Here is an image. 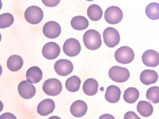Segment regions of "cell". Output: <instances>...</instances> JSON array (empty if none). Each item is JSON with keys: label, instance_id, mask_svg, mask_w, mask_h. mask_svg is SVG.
<instances>
[{"label": "cell", "instance_id": "cell-1", "mask_svg": "<svg viewBox=\"0 0 159 119\" xmlns=\"http://www.w3.org/2000/svg\"><path fill=\"white\" fill-rule=\"evenodd\" d=\"M83 41L85 47L90 50H95L101 46V35L97 30L90 29L87 30L83 36Z\"/></svg>", "mask_w": 159, "mask_h": 119}, {"label": "cell", "instance_id": "cell-2", "mask_svg": "<svg viewBox=\"0 0 159 119\" xmlns=\"http://www.w3.org/2000/svg\"><path fill=\"white\" fill-rule=\"evenodd\" d=\"M115 58L118 63L127 64L131 63L134 57V53L132 48L127 46L120 47L115 51Z\"/></svg>", "mask_w": 159, "mask_h": 119}, {"label": "cell", "instance_id": "cell-3", "mask_svg": "<svg viewBox=\"0 0 159 119\" xmlns=\"http://www.w3.org/2000/svg\"><path fill=\"white\" fill-rule=\"evenodd\" d=\"M108 75L113 81L122 83L128 80L130 76V73L129 70L125 68L114 66L109 69Z\"/></svg>", "mask_w": 159, "mask_h": 119}, {"label": "cell", "instance_id": "cell-4", "mask_svg": "<svg viewBox=\"0 0 159 119\" xmlns=\"http://www.w3.org/2000/svg\"><path fill=\"white\" fill-rule=\"evenodd\" d=\"M25 18L29 23L36 24L42 20L43 13L42 9L36 6H31L28 7L24 13Z\"/></svg>", "mask_w": 159, "mask_h": 119}, {"label": "cell", "instance_id": "cell-5", "mask_svg": "<svg viewBox=\"0 0 159 119\" xmlns=\"http://www.w3.org/2000/svg\"><path fill=\"white\" fill-rule=\"evenodd\" d=\"M42 88L47 95L55 96L60 94L61 91L62 85L58 79L51 78L45 81L43 85Z\"/></svg>", "mask_w": 159, "mask_h": 119}, {"label": "cell", "instance_id": "cell-6", "mask_svg": "<svg viewBox=\"0 0 159 119\" xmlns=\"http://www.w3.org/2000/svg\"><path fill=\"white\" fill-rule=\"evenodd\" d=\"M104 42L108 47L113 48L118 45L120 41V35L118 31L112 27H108L103 33Z\"/></svg>", "mask_w": 159, "mask_h": 119}, {"label": "cell", "instance_id": "cell-7", "mask_svg": "<svg viewBox=\"0 0 159 119\" xmlns=\"http://www.w3.org/2000/svg\"><path fill=\"white\" fill-rule=\"evenodd\" d=\"M104 17L106 21L111 24H116L120 22L123 17L121 10L116 6H111L106 10Z\"/></svg>", "mask_w": 159, "mask_h": 119}, {"label": "cell", "instance_id": "cell-8", "mask_svg": "<svg viewBox=\"0 0 159 119\" xmlns=\"http://www.w3.org/2000/svg\"><path fill=\"white\" fill-rule=\"evenodd\" d=\"M63 51L67 56L73 57L78 55L81 50L80 43L76 39L70 38L64 42L63 46Z\"/></svg>", "mask_w": 159, "mask_h": 119}, {"label": "cell", "instance_id": "cell-9", "mask_svg": "<svg viewBox=\"0 0 159 119\" xmlns=\"http://www.w3.org/2000/svg\"><path fill=\"white\" fill-rule=\"evenodd\" d=\"M61 28L57 22L50 21L46 23L43 28V32L45 37L50 39H54L60 34Z\"/></svg>", "mask_w": 159, "mask_h": 119}, {"label": "cell", "instance_id": "cell-10", "mask_svg": "<svg viewBox=\"0 0 159 119\" xmlns=\"http://www.w3.org/2000/svg\"><path fill=\"white\" fill-rule=\"evenodd\" d=\"M55 72L59 75L66 76L70 74L73 70V65L69 60L65 59H60L54 65Z\"/></svg>", "mask_w": 159, "mask_h": 119}, {"label": "cell", "instance_id": "cell-11", "mask_svg": "<svg viewBox=\"0 0 159 119\" xmlns=\"http://www.w3.org/2000/svg\"><path fill=\"white\" fill-rule=\"evenodd\" d=\"M61 49L59 45L56 43L51 42L45 44L42 49V54L46 59L53 60L59 55Z\"/></svg>", "mask_w": 159, "mask_h": 119}, {"label": "cell", "instance_id": "cell-12", "mask_svg": "<svg viewBox=\"0 0 159 119\" xmlns=\"http://www.w3.org/2000/svg\"><path fill=\"white\" fill-rule=\"evenodd\" d=\"M26 80L21 81L19 84L18 90L20 95L25 99H29L35 95L36 89L34 85Z\"/></svg>", "mask_w": 159, "mask_h": 119}, {"label": "cell", "instance_id": "cell-13", "mask_svg": "<svg viewBox=\"0 0 159 119\" xmlns=\"http://www.w3.org/2000/svg\"><path fill=\"white\" fill-rule=\"evenodd\" d=\"M142 60L145 65L149 67H156L159 64V53L155 50H148L143 53Z\"/></svg>", "mask_w": 159, "mask_h": 119}, {"label": "cell", "instance_id": "cell-14", "mask_svg": "<svg viewBox=\"0 0 159 119\" xmlns=\"http://www.w3.org/2000/svg\"><path fill=\"white\" fill-rule=\"evenodd\" d=\"M55 104L52 99L48 98L40 102L37 107L38 113L42 116H46L53 112Z\"/></svg>", "mask_w": 159, "mask_h": 119}, {"label": "cell", "instance_id": "cell-15", "mask_svg": "<svg viewBox=\"0 0 159 119\" xmlns=\"http://www.w3.org/2000/svg\"><path fill=\"white\" fill-rule=\"evenodd\" d=\"M88 110L86 103L83 100H76L71 104L70 108L72 115L76 117H80L86 114Z\"/></svg>", "mask_w": 159, "mask_h": 119}, {"label": "cell", "instance_id": "cell-16", "mask_svg": "<svg viewBox=\"0 0 159 119\" xmlns=\"http://www.w3.org/2000/svg\"><path fill=\"white\" fill-rule=\"evenodd\" d=\"M121 94V90L119 87L115 85H111L106 89L105 98L108 102L115 103L119 100Z\"/></svg>", "mask_w": 159, "mask_h": 119}, {"label": "cell", "instance_id": "cell-17", "mask_svg": "<svg viewBox=\"0 0 159 119\" xmlns=\"http://www.w3.org/2000/svg\"><path fill=\"white\" fill-rule=\"evenodd\" d=\"M27 81L31 84H35L42 79L43 73L41 70L38 67L33 66L29 68L26 72Z\"/></svg>", "mask_w": 159, "mask_h": 119}, {"label": "cell", "instance_id": "cell-18", "mask_svg": "<svg viewBox=\"0 0 159 119\" xmlns=\"http://www.w3.org/2000/svg\"><path fill=\"white\" fill-rule=\"evenodd\" d=\"M158 75L155 71L145 69L140 73V79L141 82L146 85L155 83L158 80Z\"/></svg>", "mask_w": 159, "mask_h": 119}, {"label": "cell", "instance_id": "cell-19", "mask_svg": "<svg viewBox=\"0 0 159 119\" xmlns=\"http://www.w3.org/2000/svg\"><path fill=\"white\" fill-rule=\"evenodd\" d=\"M98 87V83L95 79L89 78L84 81L82 88L85 94L89 96H93L97 93Z\"/></svg>", "mask_w": 159, "mask_h": 119}, {"label": "cell", "instance_id": "cell-20", "mask_svg": "<svg viewBox=\"0 0 159 119\" xmlns=\"http://www.w3.org/2000/svg\"><path fill=\"white\" fill-rule=\"evenodd\" d=\"M23 60L22 57L19 55H11L8 59L7 65L8 69L13 72L19 70L22 67Z\"/></svg>", "mask_w": 159, "mask_h": 119}, {"label": "cell", "instance_id": "cell-21", "mask_svg": "<svg viewBox=\"0 0 159 119\" xmlns=\"http://www.w3.org/2000/svg\"><path fill=\"white\" fill-rule=\"evenodd\" d=\"M70 24L73 29L77 30H82L87 28L89 25V22L85 17L77 15L72 18Z\"/></svg>", "mask_w": 159, "mask_h": 119}, {"label": "cell", "instance_id": "cell-22", "mask_svg": "<svg viewBox=\"0 0 159 119\" xmlns=\"http://www.w3.org/2000/svg\"><path fill=\"white\" fill-rule=\"evenodd\" d=\"M137 110L142 117H147L152 114L153 108L150 103L146 101L142 100L138 102Z\"/></svg>", "mask_w": 159, "mask_h": 119}, {"label": "cell", "instance_id": "cell-23", "mask_svg": "<svg viewBox=\"0 0 159 119\" xmlns=\"http://www.w3.org/2000/svg\"><path fill=\"white\" fill-rule=\"evenodd\" d=\"M87 12L89 18L94 21L99 20L102 17L103 14L101 7L96 4L89 6L87 9Z\"/></svg>", "mask_w": 159, "mask_h": 119}, {"label": "cell", "instance_id": "cell-24", "mask_svg": "<svg viewBox=\"0 0 159 119\" xmlns=\"http://www.w3.org/2000/svg\"><path fill=\"white\" fill-rule=\"evenodd\" d=\"M139 96V90L134 87L127 88L124 91L123 99L126 103L131 104L135 103Z\"/></svg>", "mask_w": 159, "mask_h": 119}, {"label": "cell", "instance_id": "cell-25", "mask_svg": "<svg viewBox=\"0 0 159 119\" xmlns=\"http://www.w3.org/2000/svg\"><path fill=\"white\" fill-rule=\"evenodd\" d=\"M81 83L80 79L78 76L74 75L66 80L65 87L69 91L75 92L79 89Z\"/></svg>", "mask_w": 159, "mask_h": 119}, {"label": "cell", "instance_id": "cell-26", "mask_svg": "<svg viewBox=\"0 0 159 119\" xmlns=\"http://www.w3.org/2000/svg\"><path fill=\"white\" fill-rule=\"evenodd\" d=\"M145 13L147 16L152 20L159 19V4L156 2H151L146 7Z\"/></svg>", "mask_w": 159, "mask_h": 119}, {"label": "cell", "instance_id": "cell-27", "mask_svg": "<svg viewBox=\"0 0 159 119\" xmlns=\"http://www.w3.org/2000/svg\"><path fill=\"white\" fill-rule=\"evenodd\" d=\"M146 97L150 103L156 104L159 102V87L155 86L150 87L146 93Z\"/></svg>", "mask_w": 159, "mask_h": 119}, {"label": "cell", "instance_id": "cell-28", "mask_svg": "<svg viewBox=\"0 0 159 119\" xmlns=\"http://www.w3.org/2000/svg\"><path fill=\"white\" fill-rule=\"evenodd\" d=\"M14 18L11 13H6L0 15V28L4 29L9 27L13 23Z\"/></svg>", "mask_w": 159, "mask_h": 119}, {"label": "cell", "instance_id": "cell-29", "mask_svg": "<svg viewBox=\"0 0 159 119\" xmlns=\"http://www.w3.org/2000/svg\"><path fill=\"white\" fill-rule=\"evenodd\" d=\"M61 0H41L43 3L49 7H53L57 6Z\"/></svg>", "mask_w": 159, "mask_h": 119}, {"label": "cell", "instance_id": "cell-30", "mask_svg": "<svg viewBox=\"0 0 159 119\" xmlns=\"http://www.w3.org/2000/svg\"><path fill=\"white\" fill-rule=\"evenodd\" d=\"M124 119H140L136 113L133 111H128L126 112L124 116Z\"/></svg>", "mask_w": 159, "mask_h": 119}, {"label": "cell", "instance_id": "cell-31", "mask_svg": "<svg viewBox=\"0 0 159 119\" xmlns=\"http://www.w3.org/2000/svg\"><path fill=\"white\" fill-rule=\"evenodd\" d=\"M8 117L9 118H16L13 114L9 112L4 113L0 116L1 118H8Z\"/></svg>", "mask_w": 159, "mask_h": 119}, {"label": "cell", "instance_id": "cell-32", "mask_svg": "<svg viewBox=\"0 0 159 119\" xmlns=\"http://www.w3.org/2000/svg\"><path fill=\"white\" fill-rule=\"evenodd\" d=\"M87 1H93V0H85Z\"/></svg>", "mask_w": 159, "mask_h": 119}, {"label": "cell", "instance_id": "cell-33", "mask_svg": "<svg viewBox=\"0 0 159 119\" xmlns=\"http://www.w3.org/2000/svg\"><path fill=\"white\" fill-rule=\"evenodd\" d=\"M158 1H159V0H158Z\"/></svg>", "mask_w": 159, "mask_h": 119}]
</instances>
